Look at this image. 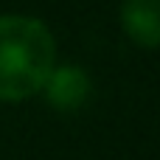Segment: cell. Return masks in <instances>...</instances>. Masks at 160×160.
Here are the masks:
<instances>
[{
	"label": "cell",
	"instance_id": "cell-1",
	"mask_svg": "<svg viewBox=\"0 0 160 160\" xmlns=\"http://www.w3.org/2000/svg\"><path fill=\"white\" fill-rule=\"evenodd\" d=\"M56 68L51 31L22 14H0V101H22L39 93Z\"/></svg>",
	"mask_w": 160,
	"mask_h": 160
},
{
	"label": "cell",
	"instance_id": "cell-2",
	"mask_svg": "<svg viewBox=\"0 0 160 160\" xmlns=\"http://www.w3.org/2000/svg\"><path fill=\"white\" fill-rule=\"evenodd\" d=\"M45 96L48 101L56 107V110H79L87 96H90V79L82 68H73V65H62V68H53L48 82H45Z\"/></svg>",
	"mask_w": 160,
	"mask_h": 160
},
{
	"label": "cell",
	"instance_id": "cell-3",
	"mask_svg": "<svg viewBox=\"0 0 160 160\" xmlns=\"http://www.w3.org/2000/svg\"><path fill=\"white\" fill-rule=\"evenodd\" d=\"M121 25L141 48L160 45V0H124Z\"/></svg>",
	"mask_w": 160,
	"mask_h": 160
}]
</instances>
